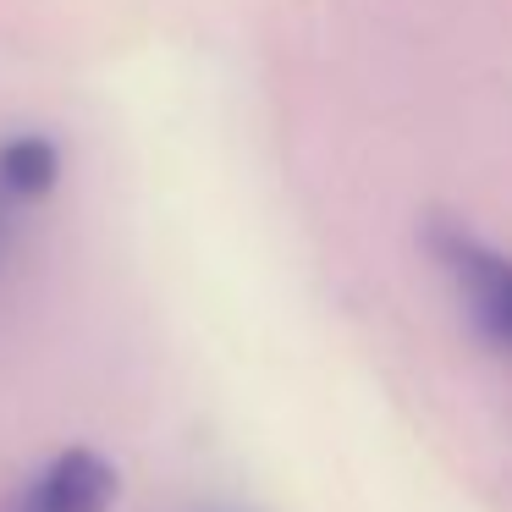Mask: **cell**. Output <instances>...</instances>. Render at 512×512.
<instances>
[{"label":"cell","instance_id":"cell-1","mask_svg":"<svg viewBox=\"0 0 512 512\" xmlns=\"http://www.w3.org/2000/svg\"><path fill=\"white\" fill-rule=\"evenodd\" d=\"M424 254L452 287L468 331L512 364V254L479 237L463 221H430L424 226Z\"/></svg>","mask_w":512,"mask_h":512},{"label":"cell","instance_id":"cell-2","mask_svg":"<svg viewBox=\"0 0 512 512\" xmlns=\"http://www.w3.org/2000/svg\"><path fill=\"white\" fill-rule=\"evenodd\" d=\"M122 496V474L100 446H67L45 468L28 474L6 512H111Z\"/></svg>","mask_w":512,"mask_h":512},{"label":"cell","instance_id":"cell-3","mask_svg":"<svg viewBox=\"0 0 512 512\" xmlns=\"http://www.w3.org/2000/svg\"><path fill=\"white\" fill-rule=\"evenodd\" d=\"M61 182V144L50 133H12L0 138V193L17 204H45Z\"/></svg>","mask_w":512,"mask_h":512},{"label":"cell","instance_id":"cell-4","mask_svg":"<svg viewBox=\"0 0 512 512\" xmlns=\"http://www.w3.org/2000/svg\"><path fill=\"white\" fill-rule=\"evenodd\" d=\"M23 243H28V204H17V199L0 193V276L17 265Z\"/></svg>","mask_w":512,"mask_h":512}]
</instances>
